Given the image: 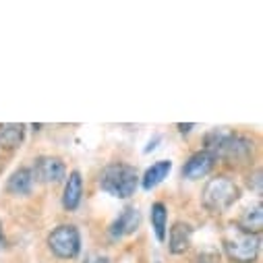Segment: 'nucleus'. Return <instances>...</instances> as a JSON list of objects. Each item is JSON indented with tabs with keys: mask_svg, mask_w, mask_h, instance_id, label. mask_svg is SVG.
Here are the masks:
<instances>
[{
	"mask_svg": "<svg viewBox=\"0 0 263 263\" xmlns=\"http://www.w3.org/2000/svg\"><path fill=\"white\" fill-rule=\"evenodd\" d=\"M172 170V162H168V160H162V162H156L145 174H143V189L145 191H149V189H154V186H158L166 176H168V172Z\"/></svg>",
	"mask_w": 263,
	"mask_h": 263,
	"instance_id": "14",
	"label": "nucleus"
},
{
	"mask_svg": "<svg viewBox=\"0 0 263 263\" xmlns=\"http://www.w3.org/2000/svg\"><path fill=\"white\" fill-rule=\"evenodd\" d=\"M35 176L42 180V182H60L64 180V164L56 158H40L35 162Z\"/></svg>",
	"mask_w": 263,
	"mask_h": 263,
	"instance_id": "8",
	"label": "nucleus"
},
{
	"mask_svg": "<svg viewBox=\"0 0 263 263\" xmlns=\"http://www.w3.org/2000/svg\"><path fill=\"white\" fill-rule=\"evenodd\" d=\"M81 193H83V180L79 172H73L67 180V186H64V195H62V205L71 210H77L79 201H81Z\"/></svg>",
	"mask_w": 263,
	"mask_h": 263,
	"instance_id": "9",
	"label": "nucleus"
},
{
	"mask_svg": "<svg viewBox=\"0 0 263 263\" xmlns=\"http://www.w3.org/2000/svg\"><path fill=\"white\" fill-rule=\"evenodd\" d=\"M238 186L234 180H230L228 176H218V178H212L205 189H203V205L210 210V212H224L228 210L236 199H238Z\"/></svg>",
	"mask_w": 263,
	"mask_h": 263,
	"instance_id": "4",
	"label": "nucleus"
},
{
	"mask_svg": "<svg viewBox=\"0 0 263 263\" xmlns=\"http://www.w3.org/2000/svg\"><path fill=\"white\" fill-rule=\"evenodd\" d=\"M205 145H208V154H212L214 158H228V160H238L251 154V141L240 137V135H232L228 130H212L205 137Z\"/></svg>",
	"mask_w": 263,
	"mask_h": 263,
	"instance_id": "2",
	"label": "nucleus"
},
{
	"mask_svg": "<svg viewBox=\"0 0 263 263\" xmlns=\"http://www.w3.org/2000/svg\"><path fill=\"white\" fill-rule=\"evenodd\" d=\"M218 261H220V255L216 251H212V249L197 255V263H218Z\"/></svg>",
	"mask_w": 263,
	"mask_h": 263,
	"instance_id": "16",
	"label": "nucleus"
},
{
	"mask_svg": "<svg viewBox=\"0 0 263 263\" xmlns=\"http://www.w3.org/2000/svg\"><path fill=\"white\" fill-rule=\"evenodd\" d=\"M253 182H255V191L261 193V170L255 172V180H253Z\"/></svg>",
	"mask_w": 263,
	"mask_h": 263,
	"instance_id": "17",
	"label": "nucleus"
},
{
	"mask_svg": "<svg viewBox=\"0 0 263 263\" xmlns=\"http://www.w3.org/2000/svg\"><path fill=\"white\" fill-rule=\"evenodd\" d=\"M137 182H139L137 170L128 164H110L100 174L102 191L110 193L112 197H120V199L133 195L137 189Z\"/></svg>",
	"mask_w": 263,
	"mask_h": 263,
	"instance_id": "1",
	"label": "nucleus"
},
{
	"mask_svg": "<svg viewBox=\"0 0 263 263\" xmlns=\"http://www.w3.org/2000/svg\"><path fill=\"white\" fill-rule=\"evenodd\" d=\"M238 228H242L245 232H251V234H259L261 232V228H263V208H261V203L259 205H255V208H249L245 214H242V218L238 220V224H236Z\"/></svg>",
	"mask_w": 263,
	"mask_h": 263,
	"instance_id": "13",
	"label": "nucleus"
},
{
	"mask_svg": "<svg viewBox=\"0 0 263 263\" xmlns=\"http://www.w3.org/2000/svg\"><path fill=\"white\" fill-rule=\"evenodd\" d=\"M166 222H168V212L164 203H154L152 205V226L156 232V238L162 242L166 238Z\"/></svg>",
	"mask_w": 263,
	"mask_h": 263,
	"instance_id": "15",
	"label": "nucleus"
},
{
	"mask_svg": "<svg viewBox=\"0 0 263 263\" xmlns=\"http://www.w3.org/2000/svg\"><path fill=\"white\" fill-rule=\"evenodd\" d=\"M193 126H195V124H191V122H189V124H178V128H180V133H189V130H191Z\"/></svg>",
	"mask_w": 263,
	"mask_h": 263,
	"instance_id": "18",
	"label": "nucleus"
},
{
	"mask_svg": "<svg viewBox=\"0 0 263 263\" xmlns=\"http://www.w3.org/2000/svg\"><path fill=\"white\" fill-rule=\"evenodd\" d=\"M23 128H25L23 124H15V122L0 124V145L7 149L19 147L23 141Z\"/></svg>",
	"mask_w": 263,
	"mask_h": 263,
	"instance_id": "12",
	"label": "nucleus"
},
{
	"mask_svg": "<svg viewBox=\"0 0 263 263\" xmlns=\"http://www.w3.org/2000/svg\"><path fill=\"white\" fill-rule=\"evenodd\" d=\"M214 162H216V158H214L212 154H208V152L195 154V156H191L189 162L184 164L182 176H184V178H191V180L201 178V176L210 174V170L214 168Z\"/></svg>",
	"mask_w": 263,
	"mask_h": 263,
	"instance_id": "7",
	"label": "nucleus"
},
{
	"mask_svg": "<svg viewBox=\"0 0 263 263\" xmlns=\"http://www.w3.org/2000/svg\"><path fill=\"white\" fill-rule=\"evenodd\" d=\"M141 224V214L139 210L135 208H126L110 226V236L112 238H122V236H128L133 234Z\"/></svg>",
	"mask_w": 263,
	"mask_h": 263,
	"instance_id": "6",
	"label": "nucleus"
},
{
	"mask_svg": "<svg viewBox=\"0 0 263 263\" xmlns=\"http://www.w3.org/2000/svg\"><path fill=\"white\" fill-rule=\"evenodd\" d=\"M96 263H108V259H98Z\"/></svg>",
	"mask_w": 263,
	"mask_h": 263,
	"instance_id": "19",
	"label": "nucleus"
},
{
	"mask_svg": "<svg viewBox=\"0 0 263 263\" xmlns=\"http://www.w3.org/2000/svg\"><path fill=\"white\" fill-rule=\"evenodd\" d=\"M191 234H193V228L189 224H182V222L174 224L170 230V251L174 255L184 253L191 245Z\"/></svg>",
	"mask_w": 263,
	"mask_h": 263,
	"instance_id": "10",
	"label": "nucleus"
},
{
	"mask_svg": "<svg viewBox=\"0 0 263 263\" xmlns=\"http://www.w3.org/2000/svg\"><path fill=\"white\" fill-rule=\"evenodd\" d=\"M31 184H33V172L29 168H19L9 178L7 191L13 193V195H25V193L31 191Z\"/></svg>",
	"mask_w": 263,
	"mask_h": 263,
	"instance_id": "11",
	"label": "nucleus"
},
{
	"mask_svg": "<svg viewBox=\"0 0 263 263\" xmlns=\"http://www.w3.org/2000/svg\"><path fill=\"white\" fill-rule=\"evenodd\" d=\"M259 234H251L245 232L238 226H230L224 232V247L230 259L238 261V263H253L257 253H259Z\"/></svg>",
	"mask_w": 263,
	"mask_h": 263,
	"instance_id": "3",
	"label": "nucleus"
},
{
	"mask_svg": "<svg viewBox=\"0 0 263 263\" xmlns=\"http://www.w3.org/2000/svg\"><path fill=\"white\" fill-rule=\"evenodd\" d=\"M48 245H50V249H52V253L56 257H60V259H73L81 251L79 230L75 226H58L50 234Z\"/></svg>",
	"mask_w": 263,
	"mask_h": 263,
	"instance_id": "5",
	"label": "nucleus"
}]
</instances>
